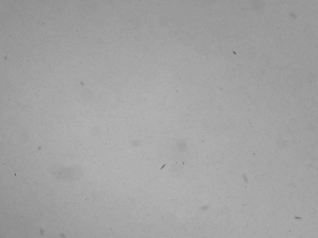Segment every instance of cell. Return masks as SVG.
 Instances as JSON below:
<instances>
[{"label": "cell", "mask_w": 318, "mask_h": 238, "mask_svg": "<svg viewBox=\"0 0 318 238\" xmlns=\"http://www.w3.org/2000/svg\"><path fill=\"white\" fill-rule=\"evenodd\" d=\"M57 173L59 177L64 180L68 181L76 180L80 179L83 175L82 170L77 165H73L69 167L59 166Z\"/></svg>", "instance_id": "1"}]
</instances>
